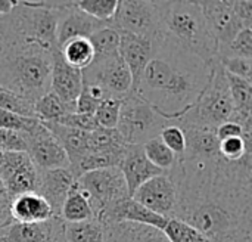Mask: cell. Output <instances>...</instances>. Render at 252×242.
Here are the masks:
<instances>
[{"label":"cell","instance_id":"cell-1","mask_svg":"<svg viewBox=\"0 0 252 242\" xmlns=\"http://www.w3.org/2000/svg\"><path fill=\"white\" fill-rule=\"evenodd\" d=\"M176 217L210 242H252V155L239 161L179 160Z\"/></svg>","mask_w":252,"mask_h":242},{"label":"cell","instance_id":"cell-2","mask_svg":"<svg viewBox=\"0 0 252 242\" xmlns=\"http://www.w3.org/2000/svg\"><path fill=\"white\" fill-rule=\"evenodd\" d=\"M214 64L204 62L167 34L157 46L133 93L164 118L176 123L196 105L211 78Z\"/></svg>","mask_w":252,"mask_h":242},{"label":"cell","instance_id":"cell-3","mask_svg":"<svg viewBox=\"0 0 252 242\" xmlns=\"http://www.w3.org/2000/svg\"><path fill=\"white\" fill-rule=\"evenodd\" d=\"M4 31L6 43L0 55V90L35 102L50 92L52 50L10 35L6 27Z\"/></svg>","mask_w":252,"mask_h":242},{"label":"cell","instance_id":"cell-4","mask_svg":"<svg viewBox=\"0 0 252 242\" xmlns=\"http://www.w3.org/2000/svg\"><path fill=\"white\" fill-rule=\"evenodd\" d=\"M167 34L207 64L219 61V43L213 35L199 1H162Z\"/></svg>","mask_w":252,"mask_h":242},{"label":"cell","instance_id":"cell-5","mask_svg":"<svg viewBox=\"0 0 252 242\" xmlns=\"http://www.w3.org/2000/svg\"><path fill=\"white\" fill-rule=\"evenodd\" d=\"M235 114L229 83L226 78V72L217 61L213 68L211 78L204 89L201 98L196 105L179 118L176 123H188L196 124L207 129L216 130L220 124L230 121Z\"/></svg>","mask_w":252,"mask_h":242},{"label":"cell","instance_id":"cell-6","mask_svg":"<svg viewBox=\"0 0 252 242\" xmlns=\"http://www.w3.org/2000/svg\"><path fill=\"white\" fill-rule=\"evenodd\" d=\"M170 124L173 123L158 114L139 95L130 92L121 99L117 130L127 145H143L154 138H159L161 132Z\"/></svg>","mask_w":252,"mask_h":242},{"label":"cell","instance_id":"cell-7","mask_svg":"<svg viewBox=\"0 0 252 242\" xmlns=\"http://www.w3.org/2000/svg\"><path fill=\"white\" fill-rule=\"evenodd\" d=\"M111 27L120 33H130L148 38L158 46L167 35L162 16V1H118Z\"/></svg>","mask_w":252,"mask_h":242},{"label":"cell","instance_id":"cell-8","mask_svg":"<svg viewBox=\"0 0 252 242\" xmlns=\"http://www.w3.org/2000/svg\"><path fill=\"white\" fill-rule=\"evenodd\" d=\"M75 182L78 188L86 192L94 219L97 220L106 210L130 198L120 167H109V169L89 172L81 174Z\"/></svg>","mask_w":252,"mask_h":242},{"label":"cell","instance_id":"cell-9","mask_svg":"<svg viewBox=\"0 0 252 242\" xmlns=\"http://www.w3.org/2000/svg\"><path fill=\"white\" fill-rule=\"evenodd\" d=\"M83 83L99 87L105 99H123L133 89L131 74L120 55L103 61H93L83 69Z\"/></svg>","mask_w":252,"mask_h":242},{"label":"cell","instance_id":"cell-10","mask_svg":"<svg viewBox=\"0 0 252 242\" xmlns=\"http://www.w3.org/2000/svg\"><path fill=\"white\" fill-rule=\"evenodd\" d=\"M21 135L27 145V154L37 170L71 167L65 149L40 120H37L28 132Z\"/></svg>","mask_w":252,"mask_h":242},{"label":"cell","instance_id":"cell-11","mask_svg":"<svg viewBox=\"0 0 252 242\" xmlns=\"http://www.w3.org/2000/svg\"><path fill=\"white\" fill-rule=\"evenodd\" d=\"M148 210L165 219H174L177 211L179 194L174 177L170 173L159 174L143 183L130 197Z\"/></svg>","mask_w":252,"mask_h":242},{"label":"cell","instance_id":"cell-12","mask_svg":"<svg viewBox=\"0 0 252 242\" xmlns=\"http://www.w3.org/2000/svg\"><path fill=\"white\" fill-rule=\"evenodd\" d=\"M0 177L9 200L34 192L37 185V169L27 152H3Z\"/></svg>","mask_w":252,"mask_h":242},{"label":"cell","instance_id":"cell-13","mask_svg":"<svg viewBox=\"0 0 252 242\" xmlns=\"http://www.w3.org/2000/svg\"><path fill=\"white\" fill-rule=\"evenodd\" d=\"M83 89V71L65 62L61 49H52L50 92L71 111L75 112V102Z\"/></svg>","mask_w":252,"mask_h":242},{"label":"cell","instance_id":"cell-14","mask_svg":"<svg viewBox=\"0 0 252 242\" xmlns=\"http://www.w3.org/2000/svg\"><path fill=\"white\" fill-rule=\"evenodd\" d=\"M208 27L219 43V49L229 44L242 30L244 24L233 10V1H199Z\"/></svg>","mask_w":252,"mask_h":242},{"label":"cell","instance_id":"cell-15","mask_svg":"<svg viewBox=\"0 0 252 242\" xmlns=\"http://www.w3.org/2000/svg\"><path fill=\"white\" fill-rule=\"evenodd\" d=\"M111 24L97 21L87 13L81 12L75 1H68L63 9L58 13V27H56V43L58 47L65 44L72 38H89L96 31L109 27Z\"/></svg>","mask_w":252,"mask_h":242},{"label":"cell","instance_id":"cell-16","mask_svg":"<svg viewBox=\"0 0 252 242\" xmlns=\"http://www.w3.org/2000/svg\"><path fill=\"white\" fill-rule=\"evenodd\" d=\"M0 242H65L63 222L53 216L43 223H18L10 222L0 228Z\"/></svg>","mask_w":252,"mask_h":242},{"label":"cell","instance_id":"cell-17","mask_svg":"<svg viewBox=\"0 0 252 242\" xmlns=\"http://www.w3.org/2000/svg\"><path fill=\"white\" fill-rule=\"evenodd\" d=\"M75 180L71 169L37 170V185L34 192L44 198L52 207L53 214L59 217L61 208Z\"/></svg>","mask_w":252,"mask_h":242},{"label":"cell","instance_id":"cell-18","mask_svg":"<svg viewBox=\"0 0 252 242\" xmlns=\"http://www.w3.org/2000/svg\"><path fill=\"white\" fill-rule=\"evenodd\" d=\"M174 124H177L185 135L186 146H185V154L182 157L183 160L216 161L221 157L220 140L216 136V130L196 124H188V123H174Z\"/></svg>","mask_w":252,"mask_h":242},{"label":"cell","instance_id":"cell-19","mask_svg":"<svg viewBox=\"0 0 252 242\" xmlns=\"http://www.w3.org/2000/svg\"><path fill=\"white\" fill-rule=\"evenodd\" d=\"M155 49L157 44L148 38L130 33H120V56L131 74L133 78L131 92L136 90L146 65L149 64V61L155 53Z\"/></svg>","mask_w":252,"mask_h":242},{"label":"cell","instance_id":"cell-20","mask_svg":"<svg viewBox=\"0 0 252 242\" xmlns=\"http://www.w3.org/2000/svg\"><path fill=\"white\" fill-rule=\"evenodd\" d=\"M120 170L124 176L128 195L131 197L136 189H139L148 180L164 174L162 170L157 169L143 154L142 145H128L123 161L120 164Z\"/></svg>","mask_w":252,"mask_h":242},{"label":"cell","instance_id":"cell-21","mask_svg":"<svg viewBox=\"0 0 252 242\" xmlns=\"http://www.w3.org/2000/svg\"><path fill=\"white\" fill-rule=\"evenodd\" d=\"M99 222L102 225H108V223H120V222H128V223H137V225H145V226H151L155 228L158 231H164L168 219L155 214L154 211L148 210L146 207H143L142 204L136 203L131 198H127L118 204H115L114 207H111L109 210H106Z\"/></svg>","mask_w":252,"mask_h":242},{"label":"cell","instance_id":"cell-22","mask_svg":"<svg viewBox=\"0 0 252 242\" xmlns=\"http://www.w3.org/2000/svg\"><path fill=\"white\" fill-rule=\"evenodd\" d=\"M10 216L13 222L32 225L47 222L55 214L44 198L35 192H27L10 200Z\"/></svg>","mask_w":252,"mask_h":242},{"label":"cell","instance_id":"cell-23","mask_svg":"<svg viewBox=\"0 0 252 242\" xmlns=\"http://www.w3.org/2000/svg\"><path fill=\"white\" fill-rule=\"evenodd\" d=\"M41 123L65 149L71 166L69 169H74L80 163V160L89 154V133L62 126L59 123H52V121H41Z\"/></svg>","mask_w":252,"mask_h":242},{"label":"cell","instance_id":"cell-24","mask_svg":"<svg viewBox=\"0 0 252 242\" xmlns=\"http://www.w3.org/2000/svg\"><path fill=\"white\" fill-rule=\"evenodd\" d=\"M105 226V242H168L162 231L151 226L120 222Z\"/></svg>","mask_w":252,"mask_h":242},{"label":"cell","instance_id":"cell-25","mask_svg":"<svg viewBox=\"0 0 252 242\" xmlns=\"http://www.w3.org/2000/svg\"><path fill=\"white\" fill-rule=\"evenodd\" d=\"M59 217L63 223H80L90 219H94L90 201L84 191H81L77 185V182L72 185L69 194L66 195V200L61 208Z\"/></svg>","mask_w":252,"mask_h":242},{"label":"cell","instance_id":"cell-26","mask_svg":"<svg viewBox=\"0 0 252 242\" xmlns=\"http://www.w3.org/2000/svg\"><path fill=\"white\" fill-rule=\"evenodd\" d=\"M127 146L128 145L124 142L117 129L97 127L94 132L89 133V152L124 155Z\"/></svg>","mask_w":252,"mask_h":242},{"label":"cell","instance_id":"cell-27","mask_svg":"<svg viewBox=\"0 0 252 242\" xmlns=\"http://www.w3.org/2000/svg\"><path fill=\"white\" fill-rule=\"evenodd\" d=\"M65 242H105V226L97 219L63 223Z\"/></svg>","mask_w":252,"mask_h":242},{"label":"cell","instance_id":"cell-28","mask_svg":"<svg viewBox=\"0 0 252 242\" xmlns=\"http://www.w3.org/2000/svg\"><path fill=\"white\" fill-rule=\"evenodd\" d=\"M93 47V61H103L120 55V33L109 27H105L89 37Z\"/></svg>","mask_w":252,"mask_h":242},{"label":"cell","instance_id":"cell-29","mask_svg":"<svg viewBox=\"0 0 252 242\" xmlns=\"http://www.w3.org/2000/svg\"><path fill=\"white\" fill-rule=\"evenodd\" d=\"M59 49L65 62L80 71L86 69L93 62V58H94L93 47L89 38H83V37L72 38L66 41L65 44H62Z\"/></svg>","mask_w":252,"mask_h":242},{"label":"cell","instance_id":"cell-30","mask_svg":"<svg viewBox=\"0 0 252 242\" xmlns=\"http://www.w3.org/2000/svg\"><path fill=\"white\" fill-rule=\"evenodd\" d=\"M145 157L164 173L170 172L179 161V158L164 145L159 138H154L142 145Z\"/></svg>","mask_w":252,"mask_h":242},{"label":"cell","instance_id":"cell-31","mask_svg":"<svg viewBox=\"0 0 252 242\" xmlns=\"http://www.w3.org/2000/svg\"><path fill=\"white\" fill-rule=\"evenodd\" d=\"M34 111H35V118H38L40 121H53V123L59 121L65 114L71 112L52 92L46 93L44 96L38 98L34 102Z\"/></svg>","mask_w":252,"mask_h":242},{"label":"cell","instance_id":"cell-32","mask_svg":"<svg viewBox=\"0 0 252 242\" xmlns=\"http://www.w3.org/2000/svg\"><path fill=\"white\" fill-rule=\"evenodd\" d=\"M75 4L89 16L111 24L118 7V0H78L75 1Z\"/></svg>","mask_w":252,"mask_h":242},{"label":"cell","instance_id":"cell-33","mask_svg":"<svg viewBox=\"0 0 252 242\" xmlns=\"http://www.w3.org/2000/svg\"><path fill=\"white\" fill-rule=\"evenodd\" d=\"M162 234L168 242H210L195 228L179 219H168Z\"/></svg>","mask_w":252,"mask_h":242},{"label":"cell","instance_id":"cell-34","mask_svg":"<svg viewBox=\"0 0 252 242\" xmlns=\"http://www.w3.org/2000/svg\"><path fill=\"white\" fill-rule=\"evenodd\" d=\"M226 58L252 59V28L242 30L229 44L219 49V59Z\"/></svg>","mask_w":252,"mask_h":242},{"label":"cell","instance_id":"cell-35","mask_svg":"<svg viewBox=\"0 0 252 242\" xmlns=\"http://www.w3.org/2000/svg\"><path fill=\"white\" fill-rule=\"evenodd\" d=\"M0 109L9 111L15 115L25 117V118H35V111H34V102L22 98L19 95L0 90Z\"/></svg>","mask_w":252,"mask_h":242},{"label":"cell","instance_id":"cell-36","mask_svg":"<svg viewBox=\"0 0 252 242\" xmlns=\"http://www.w3.org/2000/svg\"><path fill=\"white\" fill-rule=\"evenodd\" d=\"M120 106H121V99L100 101V104L93 115L97 126L103 127V129H117L118 118H120Z\"/></svg>","mask_w":252,"mask_h":242},{"label":"cell","instance_id":"cell-37","mask_svg":"<svg viewBox=\"0 0 252 242\" xmlns=\"http://www.w3.org/2000/svg\"><path fill=\"white\" fill-rule=\"evenodd\" d=\"M159 139L164 142V145L180 160L185 154V146H186V142H185V135H183V130L177 126V124H170L167 126L161 135H159Z\"/></svg>","mask_w":252,"mask_h":242},{"label":"cell","instance_id":"cell-38","mask_svg":"<svg viewBox=\"0 0 252 242\" xmlns=\"http://www.w3.org/2000/svg\"><path fill=\"white\" fill-rule=\"evenodd\" d=\"M224 72L252 81V59L248 58H226L219 59Z\"/></svg>","mask_w":252,"mask_h":242},{"label":"cell","instance_id":"cell-39","mask_svg":"<svg viewBox=\"0 0 252 242\" xmlns=\"http://www.w3.org/2000/svg\"><path fill=\"white\" fill-rule=\"evenodd\" d=\"M38 118H25L15 115L9 111L0 109V130H10V132H19L25 133L31 129V126Z\"/></svg>","mask_w":252,"mask_h":242},{"label":"cell","instance_id":"cell-40","mask_svg":"<svg viewBox=\"0 0 252 242\" xmlns=\"http://www.w3.org/2000/svg\"><path fill=\"white\" fill-rule=\"evenodd\" d=\"M56 123H59L62 126H66V127H71V129H77V130L86 132V133H92V132H94L99 127L93 115H84V114H78V112L65 114Z\"/></svg>","mask_w":252,"mask_h":242},{"label":"cell","instance_id":"cell-41","mask_svg":"<svg viewBox=\"0 0 252 242\" xmlns=\"http://www.w3.org/2000/svg\"><path fill=\"white\" fill-rule=\"evenodd\" d=\"M245 135H252V133H244V129L235 121H226L216 129V136L219 140H224L229 138H239Z\"/></svg>","mask_w":252,"mask_h":242},{"label":"cell","instance_id":"cell-42","mask_svg":"<svg viewBox=\"0 0 252 242\" xmlns=\"http://www.w3.org/2000/svg\"><path fill=\"white\" fill-rule=\"evenodd\" d=\"M99 104L100 102L90 98L86 92L81 90V93H80V96L77 98V102H75V112L84 114V115H94Z\"/></svg>","mask_w":252,"mask_h":242},{"label":"cell","instance_id":"cell-43","mask_svg":"<svg viewBox=\"0 0 252 242\" xmlns=\"http://www.w3.org/2000/svg\"><path fill=\"white\" fill-rule=\"evenodd\" d=\"M233 10L239 21L244 24L245 28H252V1L251 0H242V1H233Z\"/></svg>","mask_w":252,"mask_h":242},{"label":"cell","instance_id":"cell-44","mask_svg":"<svg viewBox=\"0 0 252 242\" xmlns=\"http://www.w3.org/2000/svg\"><path fill=\"white\" fill-rule=\"evenodd\" d=\"M12 222L10 216V200L9 198H0V228L6 226Z\"/></svg>","mask_w":252,"mask_h":242},{"label":"cell","instance_id":"cell-45","mask_svg":"<svg viewBox=\"0 0 252 242\" xmlns=\"http://www.w3.org/2000/svg\"><path fill=\"white\" fill-rule=\"evenodd\" d=\"M15 4H16L15 0H0V16L9 15L13 10Z\"/></svg>","mask_w":252,"mask_h":242},{"label":"cell","instance_id":"cell-46","mask_svg":"<svg viewBox=\"0 0 252 242\" xmlns=\"http://www.w3.org/2000/svg\"><path fill=\"white\" fill-rule=\"evenodd\" d=\"M4 43H6V31H4V25H3V19L0 16V55H1V50L4 47Z\"/></svg>","mask_w":252,"mask_h":242},{"label":"cell","instance_id":"cell-47","mask_svg":"<svg viewBox=\"0 0 252 242\" xmlns=\"http://www.w3.org/2000/svg\"><path fill=\"white\" fill-rule=\"evenodd\" d=\"M0 198H7V197H6V191H4V185H3L1 177H0Z\"/></svg>","mask_w":252,"mask_h":242},{"label":"cell","instance_id":"cell-48","mask_svg":"<svg viewBox=\"0 0 252 242\" xmlns=\"http://www.w3.org/2000/svg\"><path fill=\"white\" fill-rule=\"evenodd\" d=\"M1 160H3V152H0V164H1Z\"/></svg>","mask_w":252,"mask_h":242}]
</instances>
